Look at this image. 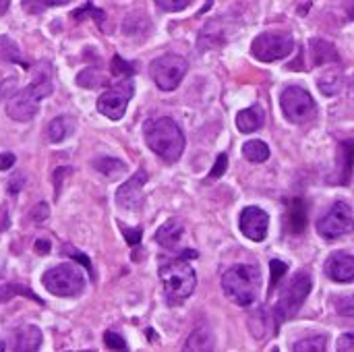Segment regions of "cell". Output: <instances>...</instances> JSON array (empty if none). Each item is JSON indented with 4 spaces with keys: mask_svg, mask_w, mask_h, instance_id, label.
Wrapping results in <instances>:
<instances>
[{
    "mask_svg": "<svg viewBox=\"0 0 354 352\" xmlns=\"http://www.w3.org/2000/svg\"><path fill=\"white\" fill-rule=\"evenodd\" d=\"M143 135L147 147L160 156L164 162H176L185 151V133L183 129L168 116L149 118L143 124Z\"/></svg>",
    "mask_w": 354,
    "mask_h": 352,
    "instance_id": "obj_1",
    "label": "cell"
},
{
    "mask_svg": "<svg viewBox=\"0 0 354 352\" xmlns=\"http://www.w3.org/2000/svg\"><path fill=\"white\" fill-rule=\"evenodd\" d=\"M54 85H52V73L44 75V73H37L33 77V81L19 89L17 93H12L6 102V114L12 118V120H19V122H27L31 120L37 110H39V102L44 98H48L52 93Z\"/></svg>",
    "mask_w": 354,
    "mask_h": 352,
    "instance_id": "obj_2",
    "label": "cell"
},
{
    "mask_svg": "<svg viewBox=\"0 0 354 352\" xmlns=\"http://www.w3.org/2000/svg\"><path fill=\"white\" fill-rule=\"evenodd\" d=\"M261 286V274L257 266H232L222 276V290L224 295L241 307H251L257 301Z\"/></svg>",
    "mask_w": 354,
    "mask_h": 352,
    "instance_id": "obj_3",
    "label": "cell"
},
{
    "mask_svg": "<svg viewBox=\"0 0 354 352\" xmlns=\"http://www.w3.org/2000/svg\"><path fill=\"white\" fill-rule=\"evenodd\" d=\"M160 278L164 284L166 303L172 307L183 305L195 293V286H197L195 270L189 266L187 259H180V257L164 263L160 268Z\"/></svg>",
    "mask_w": 354,
    "mask_h": 352,
    "instance_id": "obj_4",
    "label": "cell"
},
{
    "mask_svg": "<svg viewBox=\"0 0 354 352\" xmlns=\"http://www.w3.org/2000/svg\"><path fill=\"white\" fill-rule=\"evenodd\" d=\"M311 286H313V282H311V276L307 272H299L288 282V286L280 293L276 305L272 307V315H274V322L278 328L286 319L297 317V313L301 311V307L305 305V301L311 293Z\"/></svg>",
    "mask_w": 354,
    "mask_h": 352,
    "instance_id": "obj_5",
    "label": "cell"
},
{
    "mask_svg": "<svg viewBox=\"0 0 354 352\" xmlns=\"http://www.w3.org/2000/svg\"><path fill=\"white\" fill-rule=\"evenodd\" d=\"M41 284L54 297L73 299V297H79L83 293L85 278L79 272V268H75L73 263H60V266H56L44 274Z\"/></svg>",
    "mask_w": 354,
    "mask_h": 352,
    "instance_id": "obj_6",
    "label": "cell"
},
{
    "mask_svg": "<svg viewBox=\"0 0 354 352\" xmlns=\"http://www.w3.org/2000/svg\"><path fill=\"white\" fill-rule=\"evenodd\" d=\"M280 106H282L284 116L292 124H307L317 114V104L313 95L305 87H299V85H290L282 91Z\"/></svg>",
    "mask_w": 354,
    "mask_h": 352,
    "instance_id": "obj_7",
    "label": "cell"
},
{
    "mask_svg": "<svg viewBox=\"0 0 354 352\" xmlns=\"http://www.w3.org/2000/svg\"><path fill=\"white\" fill-rule=\"evenodd\" d=\"M189 71V62L178 54H164L149 64V77L162 91H172L180 85Z\"/></svg>",
    "mask_w": 354,
    "mask_h": 352,
    "instance_id": "obj_8",
    "label": "cell"
},
{
    "mask_svg": "<svg viewBox=\"0 0 354 352\" xmlns=\"http://www.w3.org/2000/svg\"><path fill=\"white\" fill-rule=\"evenodd\" d=\"M295 50V39L284 31H266L257 35L251 44V54L261 62H274L290 56Z\"/></svg>",
    "mask_w": 354,
    "mask_h": 352,
    "instance_id": "obj_9",
    "label": "cell"
},
{
    "mask_svg": "<svg viewBox=\"0 0 354 352\" xmlns=\"http://www.w3.org/2000/svg\"><path fill=\"white\" fill-rule=\"evenodd\" d=\"M135 93L131 79H120L118 83L110 85L100 98H97V110L110 120H120L127 112V106Z\"/></svg>",
    "mask_w": 354,
    "mask_h": 352,
    "instance_id": "obj_10",
    "label": "cell"
},
{
    "mask_svg": "<svg viewBox=\"0 0 354 352\" xmlns=\"http://www.w3.org/2000/svg\"><path fill=\"white\" fill-rule=\"evenodd\" d=\"M354 226V216L351 205L346 201H338L332 205V210L317 222V232L326 241H336L348 234Z\"/></svg>",
    "mask_w": 354,
    "mask_h": 352,
    "instance_id": "obj_11",
    "label": "cell"
},
{
    "mask_svg": "<svg viewBox=\"0 0 354 352\" xmlns=\"http://www.w3.org/2000/svg\"><path fill=\"white\" fill-rule=\"evenodd\" d=\"M268 226H270V216L261 210V207H245L241 212V218H239V228L241 232L253 241V243H261L266 237H268Z\"/></svg>",
    "mask_w": 354,
    "mask_h": 352,
    "instance_id": "obj_12",
    "label": "cell"
},
{
    "mask_svg": "<svg viewBox=\"0 0 354 352\" xmlns=\"http://www.w3.org/2000/svg\"><path fill=\"white\" fill-rule=\"evenodd\" d=\"M147 183V172L145 170H137L127 183L120 185L118 193H116V203L127 210V212H137L143 205V197H141V189Z\"/></svg>",
    "mask_w": 354,
    "mask_h": 352,
    "instance_id": "obj_13",
    "label": "cell"
},
{
    "mask_svg": "<svg viewBox=\"0 0 354 352\" xmlns=\"http://www.w3.org/2000/svg\"><path fill=\"white\" fill-rule=\"evenodd\" d=\"M326 276L334 282H353L354 280V259L348 251L332 253L326 261Z\"/></svg>",
    "mask_w": 354,
    "mask_h": 352,
    "instance_id": "obj_14",
    "label": "cell"
},
{
    "mask_svg": "<svg viewBox=\"0 0 354 352\" xmlns=\"http://www.w3.org/2000/svg\"><path fill=\"white\" fill-rule=\"evenodd\" d=\"M284 230L290 234H303L307 230V203L303 199L286 201Z\"/></svg>",
    "mask_w": 354,
    "mask_h": 352,
    "instance_id": "obj_15",
    "label": "cell"
},
{
    "mask_svg": "<svg viewBox=\"0 0 354 352\" xmlns=\"http://www.w3.org/2000/svg\"><path fill=\"white\" fill-rule=\"evenodd\" d=\"M249 332L255 338H266V336H276L278 334V326L274 322V315L268 307H259L249 315Z\"/></svg>",
    "mask_w": 354,
    "mask_h": 352,
    "instance_id": "obj_16",
    "label": "cell"
},
{
    "mask_svg": "<svg viewBox=\"0 0 354 352\" xmlns=\"http://www.w3.org/2000/svg\"><path fill=\"white\" fill-rule=\"evenodd\" d=\"M41 349V332L35 326H19L12 332V351L35 352Z\"/></svg>",
    "mask_w": 354,
    "mask_h": 352,
    "instance_id": "obj_17",
    "label": "cell"
},
{
    "mask_svg": "<svg viewBox=\"0 0 354 352\" xmlns=\"http://www.w3.org/2000/svg\"><path fill=\"white\" fill-rule=\"evenodd\" d=\"M311 58H313V64H326V62H340V54L338 50L334 48V44L326 41V39H311Z\"/></svg>",
    "mask_w": 354,
    "mask_h": 352,
    "instance_id": "obj_18",
    "label": "cell"
},
{
    "mask_svg": "<svg viewBox=\"0 0 354 352\" xmlns=\"http://www.w3.org/2000/svg\"><path fill=\"white\" fill-rule=\"evenodd\" d=\"M180 237H183V226L174 220H168L166 224H162L156 232V243L162 245L164 249H174L178 247L180 243Z\"/></svg>",
    "mask_w": 354,
    "mask_h": 352,
    "instance_id": "obj_19",
    "label": "cell"
},
{
    "mask_svg": "<svg viewBox=\"0 0 354 352\" xmlns=\"http://www.w3.org/2000/svg\"><path fill=\"white\" fill-rule=\"evenodd\" d=\"M236 127L241 133H255L263 127V112L261 108H247L243 112H239L236 116Z\"/></svg>",
    "mask_w": 354,
    "mask_h": 352,
    "instance_id": "obj_20",
    "label": "cell"
},
{
    "mask_svg": "<svg viewBox=\"0 0 354 352\" xmlns=\"http://www.w3.org/2000/svg\"><path fill=\"white\" fill-rule=\"evenodd\" d=\"M317 87L322 89V93L326 95H338L344 87V75L338 68H330L326 71L319 79H317Z\"/></svg>",
    "mask_w": 354,
    "mask_h": 352,
    "instance_id": "obj_21",
    "label": "cell"
},
{
    "mask_svg": "<svg viewBox=\"0 0 354 352\" xmlns=\"http://www.w3.org/2000/svg\"><path fill=\"white\" fill-rule=\"evenodd\" d=\"M75 131V120L71 116H56L50 124H48V137L52 143H60L66 137H71Z\"/></svg>",
    "mask_w": 354,
    "mask_h": 352,
    "instance_id": "obj_22",
    "label": "cell"
},
{
    "mask_svg": "<svg viewBox=\"0 0 354 352\" xmlns=\"http://www.w3.org/2000/svg\"><path fill=\"white\" fill-rule=\"evenodd\" d=\"M0 62H12V64H19L23 68L29 66L23 60V54H21L19 46L10 37H6V35H0Z\"/></svg>",
    "mask_w": 354,
    "mask_h": 352,
    "instance_id": "obj_23",
    "label": "cell"
},
{
    "mask_svg": "<svg viewBox=\"0 0 354 352\" xmlns=\"http://www.w3.org/2000/svg\"><path fill=\"white\" fill-rule=\"evenodd\" d=\"M243 156L249 160V162H255V164H263L268 158H270V147L266 141L261 139H251L243 145Z\"/></svg>",
    "mask_w": 354,
    "mask_h": 352,
    "instance_id": "obj_24",
    "label": "cell"
},
{
    "mask_svg": "<svg viewBox=\"0 0 354 352\" xmlns=\"http://www.w3.org/2000/svg\"><path fill=\"white\" fill-rule=\"evenodd\" d=\"M93 168L108 178H116L127 172V164L118 158H97L93 160Z\"/></svg>",
    "mask_w": 354,
    "mask_h": 352,
    "instance_id": "obj_25",
    "label": "cell"
},
{
    "mask_svg": "<svg viewBox=\"0 0 354 352\" xmlns=\"http://www.w3.org/2000/svg\"><path fill=\"white\" fill-rule=\"evenodd\" d=\"M185 351H214V336L207 328L195 330L185 344Z\"/></svg>",
    "mask_w": 354,
    "mask_h": 352,
    "instance_id": "obj_26",
    "label": "cell"
},
{
    "mask_svg": "<svg viewBox=\"0 0 354 352\" xmlns=\"http://www.w3.org/2000/svg\"><path fill=\"white\" fill-rule=\"evenodd\" d=\"M12 297H27V299H31L33 303H37V305L44 307V301H41L31 288L21 286V284H0V303H6V301H10Z\"/></svg>",
    "mask_w": 354,
    "mask_h": 352,
    "instance_id": "obj_27",
    "label": "cell"
},
{
    "mask_svg": "<svg viewBox=\"0 0 354 352\" xmlns=\"http://www.w3.org/2000/svg\"><path fill=\"white\" fill-rule=\"evenodd\" d=\"M292 349L297 352H324L326 351V336H322V334L307 336V338L295 342Z\"/></svg>",
    "mask_w": 354,
    "mask_h": 352,
    "instance_id": "obj_28",
    "label": "cell"
},
{
    "mask_svg": "<svg viewBox=\"0 0 354 352\" xmlns=\"http://www.w3.org/2000/svg\"><path fill=\"white\" fill-rule=\"evenodd\" d=\"M68 0H21V6L29 12V15H39L44 12L46 8H52V6H62L66 4Z\"/></svg>",
    "mask_w": 354,
    "mask_h": 352,
    "instance_id": "obj_29",
    "label": "cell"
},
{
    "mask_svg": "<svg viewBox=\"0 0 354 352\" xmlns=\"http://www.w3.org/2000/svg\"><path fill=\"white\" fill-rule=\"evenodd\" d=\"M110 73H112V77H118V79H131V77L135 75V66H133L129 60L120 58L118 54H114Z\"/></svg>",
    "mask_w": 354,
    "mask_h": 352,
    "instance_id": "obj_30",
    "label": "cell"
},
{
    "mask_svg": "<svg viewBox=\"0 0 354 352\" xmlns=\"http://www.w3.org/2000/svg\"><path fill=\"white\" fill-rule=\"evenodd\" d=\"M102 81H104V77H102L95 68H85V71H81V73L77 75V83H79L81 87L93 89V87H97Z\"/></svg>",
    "mask_w": 354,
    "mask_h": 352,
    "instance_id": "obj_31",
    "label": "cell"
},
{
    "mask_svg": "<svg viewBox=\"0 0 354 352\" xmlns=\"http://www.w3.org/2000/svg\"><path fill=\"white\" fill-rule=\"evenodd\" d=\"M270 270H272L270 293H274V290H276V286H278V282L282 280V276L288 272V266H286L284 261H280V259H272V261H270Z\"/></svg>",
    "mask_w": 354,
    "mask_h": 352,
    "instance_id": "obj_32",
    "label": "cell"
},
{
    "mask_svg": "<svg viewBox=\"0 0 354 352\" xmlns=\"http://www.w3.org/2000/svg\"><path fill=\"white\" fill-rule=\"evenodd\" d=\"M85 15H91V17L95 19V23H97L100 27L104 25V17H106V15H104V10H102V8H95V6H93L91 2H87V4H85L83 8H77V10L73 12V17H75V19H81V17H85Z\"/></svg>",
    "mask_w": 354,
    "mask_h": 352,
    "instance_id": "obj_33",
    "label": "cell"
},
{
    "mask_svg": "<svg viewBox=\"0 0 354 352\" xmlns=\"http://www.w3.org/2000/svg\"><path fill=\"white\" fill-rule=\"evenodd\" d=\"M162 10H168V12H178V10H185L191 0H153Z\"/></svg>",
    "mask_w": 354,
    "mask_h": 352,
    "instance_id": "obj_34",
    "label": "cell"
},
{
    "mask_svg": "<svg viewBox=\"0 0 354 352\" xmlns=\"http://www.w3.org/2000/svg\"><path fill=\"white\" fill-rule=\"evenodd\" d=\"M120 232H122V237L127 239V243L131 247H137L141 243V239H143V230L141 228H129V226L120 224Z\"/></svg>",
    "mask_w": 354,
    "mask_h": 352,
    "instance_id": "obj_35",
    "label": "cell"
},
{
    "mask_svg": "<svg viewBox=\"0 0 354 352\" xmlns=\"http://www.w3.org/2000/svg\"><path fill=\"white\" fill-rule=\"evenodd\" d=\"M104 342H106V346L112 349V351H127L124 338H122L120 334H116V332H106V334H104Z\"/></svg>",
    "mask_w": 354,
    "mask_h": 352,
    "instance_id": "obj_36",
    "label": "cell"
},
{
    "mask_svg": "<svg viewBox=\"0 0 354 352\" xmlns=\"http://www.w3.org/2000/svg\"><path fill=\"white\" fill-rule=\"evenodd\" d=\"M62 251H64L68 257H75V259H77V261H79V263H81L85 270H89V274L93 272V270H91V261H89V257H87L85 253L77 251V249H75V247H71V245H64V249H62Z\"/></svg>",
    "mask_w": 354,
    "mask_h": 352,
    "instance_id": "obj_37",
    "label": "cell"
},
{
    "mask_svg": "<svg viewBox=\"0 0 354 352\" xmlns=\"http://www.w3.org/2000/svg\"><path fill=\"white\" fill-rule=\"evenodd\" d=\"M226 168H228V156H226V154H220V156L216 158V164H214L212 172H209V178H212V180L220 178V176L226 172Z\"/></svg>",
    "mask_w": 354,
    "mask_h": 352,
    "instance_id": "obj_38",
    "label": "cell"
},
{
    "mask_svg": "<svg viewBox=\"0 0 354 352\" xmlns=\"http://www.w3.org/2000/svg\"><path fill=\"white\" fill-rule=\"evenodd\" d=\"M66 172H73L68 166H62V168H56L54 170V197L58 199L60 197V189H62V180H64V174Z\"/></svg>",
    "mask_w": 354,
    "mask_h": 352,
    "instance_id": "obj_39",
    "label": "cell"
},
{
    "mask_svg": "<svg viewBox=\"0 0 354 352\" xmlns=\"http://www.w3.org/2000/svg\"><path fill=\"white\" fill-rule=\"evenodd\" d=\"M336 311L338 313H342V315H346V317H353L354 315V303H353V297H344V299H338L336 301Z\"/></svg>",
    "mask_w": 354,
    "mask_h": 352,
    "instance_id": "obj_40",
    "label": "cell"
},
{
    "mask_svg": "<svg viewBox=\"0 0 354 352\" xmlns=\"http://www.w3.org/2000/svg\"><path fill=\"white\" fill-rule=\"evenodd\" d=\"M354 351V336L353 334H344L338 340V352H353Z\"/></svg>",
    "mask_w": 354,
    "mask_h": 352,
    "instance_id": "obj_41",
    "label": "cell"
},
{
    "mask_svg": "<svg viewBox=\"0 0 354 352\" xmlns=\"http://www.w3.org/2000/svg\"><path fill=\"white\" fill-rule=\"evenodd\" d=\"M15 162H17L15 154H10V151H2L0 154V170H10L15 166Z\"/></svg>",
    "mask_w": 354,
    "mask_h": 352,
    "instance_id": "obj_42",
    "label": "cell"
},
{
    "mask_svg": "<svg viewBox=\"0 0 354 352\" xmlns=\"http://www.w3.org/2000/svg\"><path fill=\"white\" fill-rule=\"evenodd\" d=\"M25 185V176L23 174H15L12 178H10V183H8V191H10V195H17L19 193V189Z\"/></svg>",
    "mask_w": 354,
    "mask_h": 352,
    "instance_id": "obj_43",
    "label": "cell"
},
{
    "mask_svg": "<svg viewBox=\"0 0 354 352\" xmlns=\"http://www.w3.org/2000/svg\"><path fill=\"white\" fill-rule=\"evenodd\" d=\"M31 218H33L35 222L46 220V218H48V205H46V203H37V205L33 207V212H31Z\"/></svg>",
    "mask_w": 354,
    "mask_h": 352,
    "instance_id": "obj_44",
    "label": "cell"
},
{
    "mask_svg": "<svg viewBox=\"0 0 354 352\" xmlns=\"http://www.w3.org/2000/svg\"><path fill=\"white\" fill-rule=\"evenodd\" d=\"M50 251V241H46V239H41V241H35V253H39V255H46Z\"/></svg>",
    "mask_w": 354,
    "mask_h": 352,
    "instance_id": "obj_45",
    "label": "cell"
},
{
    "mask_svg": "<svg viewBox=\"0 0 354 352\" xmlns=\"http://www.w3.org/2000/svg\"><path fill=\"white\" fill-rule=\"evenodd\" d=\"M4 228H8V212H6V207L0 210V230H4Z\"/></svg>",
    "mask_w": 354,
    "mask_h": 352,
    "instance_id": "obj_46",
    "label": "cell"
},
{
    "mask_svg": "<svg viewBox=\"0 0 354 352\" xmlns=\"http://www.w3.org/2000/svg\"><path fill=\"white\" fill-rule=\"evenodd\" d=\"M197 255H199L197 251H193V249H185V251L180 253V259H189V257H191V259H195Z\"/></svg>",
    "mask_w": 354,
    "mask_h": 352,
    "instance_id": "obj_47",
    "label": "cell"
},
{
    "mask_svg": "<svg viewBox=\"0 0 354 352\" xmlns=\"http://www.w3.org/2000/svg\"><path fill=\"white\" fill-rule=\"evenodd\" d=\"M8 4H10V0H0V12H6Z\"/></svg>",
    "mask_w": 354,
    "mask_h": 352,
    "instance_id": "obj_48",
    "label": "cell"
},
{
    "mask_svg": "<svg viewBox=\"0 0 354 352\" xmlns=\"http://www.w3.org/2000/svg\"><path fill=\"white\" fill-rule=\"evenodd\" d=\"M4 351V342H2V338H0V352Z\"/></svg>",
    "mask_w": 354,
    "mask_h": 352,
    "instance_id": "obj_49",
    "label": "cell"
}]
</instances>
